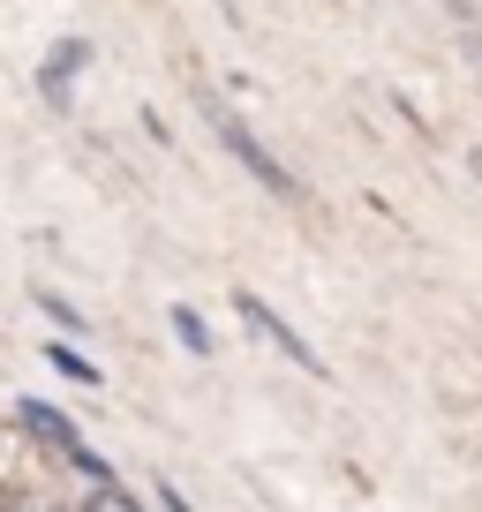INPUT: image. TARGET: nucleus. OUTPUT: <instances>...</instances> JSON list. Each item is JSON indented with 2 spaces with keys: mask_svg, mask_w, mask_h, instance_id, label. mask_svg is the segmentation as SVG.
<instances>
[{
  "mask_svg": "<svg viewBox=\"0 0 482 512\" xmlns=\"http://www.w3.org/2000/svg\"><path fill=\"white\" fill-rule=\"evenodd\" d=\"M204 121H211V136H219V144L234 151V159L249 166V174H257V181H264V189H272V196H294V174H287V166H279L272 151H264L257 136H249V128H241V121H234V113H226V106H219V98H211V91H204Z\"/></svg>",
  "mask_w": 482,
  "mask_h": 512,
  "instance_id": "1",
  "label": "nucleus"
},
{
  "mask_svg": "<svg viewBox=\"0 0 482 512\" xmlns=\"http://www.w3.org/2000/svg\"><path fill=\"white\" fill-rule=\"evenodd\" d=\"M234 309H241V317H249V324H257V339H272V347H279V354H287V362H294V369H309V377H324V362H317V347H309V339H302V332H294V324H287V317H279V309H264V302H257V294H249V287H234Z\"/></svg>",
  "mask_w": 482,
  "mask_h": 512,
  "instance_id": "2",
  "label": "nucleus"
},
{
  "mask_svg": "<svg viewBox=\"0 0 482 512\" xmlns=\"http://www.w3.org/2000/svg\"><path fill=\"white\" fill-rule=\"evenodd\" d=\"M16 422H23V430H31L46 452H76V422H68L61 407H46V400H23V407H16Z\"/></svg>",
  "mask_w": 482,
  "mask_h": 512,
  "instance_id": "3",
  "label": "nucleus"
},
{
  "mask_svg": "<svg viewBox=\"0 0 482 512\" xmlns=\"http://www.w3.org/2000/svg\"><path fill=\"white\" fill-rule=\"evenodd\" d=\"M83 53H91L83 38H68V46H53V53H46V68H38V91H46L53 106H68V76L83 68Z\"/></svg>",
  "mask_w": 482,
  "mask_h": 512,
  "instance_id": "4",
  "label": "nucleus"
},
{
  "mask_svg": "<svg viewBox=\"0 0 482 512\" xmlns=\"http://www.w3.org/2000/svg\"><path fill=\"white\" fill-rule=\"evenodd\" d=\"M174 332H181V347H189V354H211V332H204L196 309H174Z\"/></svg>",
  "mask_w": 482,
  "mask_h": 512,
  "instance_id": "5",
  "label": "nucleus"
},
{
  "mask_svg": "<svg viewBox=\"0 0 482 512\" xmlns=\"http://www.w3.org/2000/svg\"><path fill=\"white\" fill-rule=\"evenodd\" d=\"M46 354H53V369H61V377H76V384H98V369H91V362H83V354H68V347H61V339H53V347H46Z\"/></svg>",
  "mask_w": 482,
  "mask_h": 512,
  "instance_id": "6",
  "label": "nucleus"
},
{
  "mask_svg": "<svg viewBox=\"0 0 482 512\" xmlns=\"http://www.w3.org/2000/svg\"><path fill=\"white\" fill-rule=\"evenodd\" d=\"M38 309H46V317L61 324V332H83V317H76V309H68V302H61L53 287H38Z\"/></svg>",
  "mask_w": 482,
  "mask_h": 512,
  "instance_id": "7",
  "label": "nucleus"
},
{
  "mask_svg": "<svg viewBox=\"0 0 482 512\" xmlns=\"http://www.w3.org/2000/svg\"><path fill=\"white\" fill-rule=\"evenodd\" d=\"M83 512H144V505H136L129 490H98V497H91V505H83Z\"/></svg>",
  "mask_w": 482,
  "mask_h": 512,
  "instance_id": "8",
  "label": "nucleus"
},
{
  "mask_svg": "<svg viewBox=\"0 0 482 512\" xmlns=\"http://www.w3.org/2000/svg\"><path fill=\"white\" fill-rule=\"evenodd\" d=\"M445 8H452V16H460V31H467V38L482 31V8H475V0H445Z\"/></svg>",
  "mask_w": 482,
  "mask_h": 512,
  "instance_id": "9",
  "label": "nucleus"
},
{
  "mask_svg": "<svg viewBox=\"0 0 482 512\" xmlns=\"http://www.w3.org/2000/svg\"><path fill=\"white\" fill-rule=\"evenodd\" d=\"M0 512H53V505H46V497H8Z\"/></svg>",
  "mask_w": 482,
  "mask_h": 512,
  "instance_id": "10",
  "label": "nucleus"
},
{
  "mask_svg": "<svg viewBox=\"0 0 482 512\" xmlns=\"http://www.w3.org/2000/svg\"><path fill=\"white\" fill-rule=\"evenodd\" d=\"M166 512H189V505H181V490H166Z\"/></svg>",
  "mask_w": 482,
  "mask_h": 512,
  "instance_id": "11",
  "label": "nucleus"
},
{
  "mask_svg": "<svg viewBox=\"0 0 482 512\" xmlns=\"http://www.w3.org/2000/svg\"><path fill=\"white\" fill-rule=\"evenodd\" d=\"M467 166H475V181H482V144H475V151H467Z\"/></svg>",
  "mask_w": 482,
  "mask_h": 512,
  "instance_id": "12",
  "label": "nucleus"
},
{
  "mask_svg": "<svg viewBox=\"0 0 482 512\" xmlns=\"http://www.w3.org/2000/svg\"><path fill=\"white\" fill-rule=\"evenodd\" d=\"M219 8H226V16H234V0H219Z\"/></svg>",
  "mask_w": 482,
  "mask_h": 512,
  "instance_id": "13",
  "label": "nucleus"
}]
</instances>
